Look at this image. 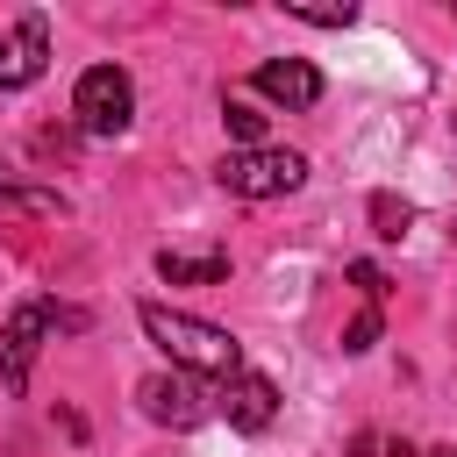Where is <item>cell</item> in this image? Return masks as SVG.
Segmentation results:
<instances>
[{
    "instance_id": "4fadbf2b",
    "label": "cell",
    "mask_w": 457,
    "mask_h": 457,
    "mask_svg": "<svg viewBox=\"0 0 457 457\" xmlns=\"http://www.w3.org/2000/svg\"><path fill=\"white\" fill-rule=\"evenodd\" d=\"M378 328H386V321H378V307H364V314L343 328V350H350V357H364V350L378 343Z\"/></svg>"
},
{
    "instance_id": "8992f818",
    "label": "cell",
    "mask_w": 457,
    "mask_h": 457,
    "mask_svg": "<svg viewBox=\"0 0 457 457\" xmlns=\"http://www.w3.org/2000/svg\"><path fill=\"white\" fill-rule=\"evenodd\" d=\"M214 414H228V428H243V436H264L278 421V386L264 371H236L214 386Z\"/></svg>"
},
{
    "instance_id": "277c9868",
    "label": "cell",
    "mask_w": 457,
    "mask_h": 457,
    "mask_svg": "<svg viewBox=\"0 0 457 457\" xmlns=\"http://www.w3.org/2000/svg\"><path fill=\"white\" fill-rule=\"evenodd\" d=\"M71 114H79L86 136H121V129L136 121V79H129L121 64H93V71H79V86H71Z\"/></svg>"
},
{
    "instance_id": "30bf717a",
    "label": "cell",
    "mask_w": 457,
    "mask_h": 457,
    "mask_svg": "<svg viewBox=\"0 0 457 457\" xmlns=\"http://www.w3.org/2000/svg\"><path fill=\"white\" fill-rule=\"evenodd\" d=\"M221 129H228L236 150H264V114H257L250 100H236V93L221 100Z\"/></svg>"
},
{
    "instance_id": "9a60e30c",
    "label": "cell",
    "mask_w": 457,
    "mask_h": 457,
    "mask_svg": "<svg viewBox=\"0 0 457 457\" xmlns=\"http://www.w3.org/2000/svg\"><path fill=\"white\" fill-rule=\"evenodd\" d=\"M421 457H457V443H436V450H421Z\"/></svg>"
},
{
    "instance_id": "52a82bcc",
    "label": "cell",
    "mask_w": 457,
    "mask_h": 457,
    "mask_svg": "<svg viewBox=\"0 0 457 457\" xmlns=\"http://www.w3.org/2000/svg\"><path fill=\"white\" fill-rule=\"evenodd\" d=\"M43 64H50V21H43V14H21V21L0 36V93L36 86Z\"/></svg>"
},
{
    "instance_id": "7c38bea8",
    "label": "cell",
    "mask_w": 457,
    "mask_h": 457,
    "mask_svg": "<svg viewBox=\"0 0 457 457\" xmlns=\"http://www.w3.org/2000/svg\"><path fill=\"white\" fill-rule=\"evenodd\" d=\"M286 14L321 21V29H350V21H357V7H350V0H286Z\"/></svg>"
},
{
    "instance_id": "8fae6325",
    "label": "cell",
    "mask_w": 457,
    "mask_h": 457,
    "mask_svg": "<svg viewBox=\"0 0 457 457\" xmlns=\"http://www.w3.org/2000/svg\"><path fill=\"white\" fill-rule=\"evenodd\" d=\"M407 228H414V207H407V200H393V193H371V236L400 243Z\"/></svg>"
},
{
    "instance_id": "5bb4252c",
    "label": "cell",
    "mask_w": 457,
    "mask_h": 457,
    "mask_svg": "<svg viewBox=\"0 0 457 457\" xmlns=\"http://www.w3.org/2000/svg\"><path fill=\"white\" fill-rule=\"evenodd\" d=\"M350 286H364V300H371V307L386 300V271H378V264H364V257L350 264Z\"/></svg>"
},
{
    "instance_id": "7a4b0ae2",
    "label": "cell",
    "mask_w": 457,
    "mask_h": 457,
    "mask_svg": "<svg viewBox=\"0 0 457 457\" xmlns=\"http://www.w3.org/2000/svg\"><path fill=\"white\" fill-rule=\"evenodd\" d=\"M214 186L236 193V200H278V193H300V186H307V157H300V150H278V143H264V150H228V157L214 164Z\"/></svg>"
},
{
    "instance_id": "ba28073f",
    "label": "cell",
    "mask_w": 457,
    "mask_h": 457,
    "mask_svg": "<svg viewBox=\"0 0 457 457\" xmlns=\"http://www.w3.org/2000/svg\"><path fill=\"white\" fill-rule=\"evenodd\" d=\"M250 86H257L271 107H286V114H307V107L321 100V71H314L307 57H271V64L250 71Z\"/></svg>"
},
{
    "instance_id": "ac0fdd59",
    "label": "cell",
    "mask_w": 457,
    "mask_h": 457,
    "mask_svg": "<svg viewBox=\"0 0 457 457\" xmlns=\"http://www.w3.org/2000/svg\"><path fill=\"white\" fill-rule=\"evenodd\" d=\"M450 236H457V228H450Z\"/></svg>"
},
{
    "instance_id": "2e32d148",
    "label": "cell",
    "mask_w": 457,
    "mask_h": 457,
    "mask_svg": "<svg viewBox=\"0 0 457 457\" xmlns=\"http://www.w3.org/2000/svg\"><path fill=\"white\" fill-rule=\"evenodd\" d=\"M0 200H7V171H0Z\"/></svg>"
},
{
    "instance_id": "9c48e42d",
    "label": "cell",
    "mask_w": 457,
    "mask_h": 457,
    "mask_svg": "<svg viewBox=\"0 0 457 457\" xmlns=\"http://www.w3.org/2000/svg\"><path fill=\"white\" fill-rule=\"evenodd\" d=\"M157 278H171V286H221V278H228V257H221V250H200V257L157 250Z\"/></svg>"
},
{
    "instance_id": "e0dca14e",
    "label": "cell",
    "mask_w": 457,
    "mask_h": 457,
    "mask_svg": "<svg viewBox=\"0 0 457 457\" xmlns=\"http://www.w3.org/2000/svg\"><path fill=\"white\" fill-rule=\"evenodd\" d=\"M450 129H457V114H450Z\"/></svg>"
},
{
    "instance_id": "3957f363",
    "label": "cell",
    "mask_w": 457,
    "mask_h": 457,
    "mask_svg": "<svg viewBox=\"0 0 457 457\" xmlns=\"http://www.w3.org/2000/svg\"><path fill=\"white\" fill-rule=\"evenodd\" d=\"M79 321H86V314H71V307L21 300V307L0 321V378H7V393H29V364H36L43 336H50V328H79Z\"/></svg>"
},
{
    "instance_id": "5b68a950",
    "label": "cell",
    "mask_w": 457,
    "mask_h": 457,
    "mask_svg": "<svg viewBox=\"0 0 457 457\" xmlns=\"http://www.w3.org/2000/svg\"><path fill=\"white\" fill-rule=\"evenodd\" d=\"M136 400H143V414H150L157 428H193V421L214 414V393H207L193 371H157V378L136 386Z\"/></svg>"
},
{
    "instance_id": "6da1fadb",
    "label": "cell",
    "mask_w": 457,
    "mask_h": 457,
    "mask_svg": "<svg viewBox=\"0 0 457 457\" xmlns=\"http://www.w3.org/2000/svg\"><path fill=\"white\" fill-rule=\"evenodd\" d=\"M136 321H143V336L171 357V371H193V378H214V386L243 371V343H236L221 321H200V314L164 307V300H143Z\"/></svg>"
}]
</instances>
